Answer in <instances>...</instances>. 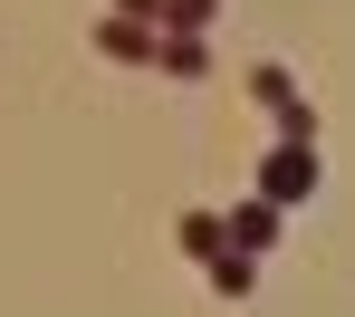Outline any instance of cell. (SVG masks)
Masks as SVG:
<instances>
[{"instance_id":"obj_9","label":"cell","mask_w":355,"mask_h":317,"mask_svg":"<svg viewBox=\"0 0 355 317\" xmlns=\"http://www.w3.org/2000/svg\"><path fill=\"white\" fill-rule=\"evenodd\" d=\"M125 19H154V29H164V0H116Z\"/></svg>"},{"instance_id":"obj_3","label":"cell","mask_w":355,"mask_h":317,"mask_svg":"<svg viewBox=\"0 0 355 317\" xmlns=\"http://www.w3.org/2000/svg\"><path fill=\"white\" fill-rule=\"evenodd\" d=\"M231 250H250V259L279 250V202H269V192H250V202L231 212Z\"/></svg>"},{"instance_id":"obj_1","label":"cell","mask_w":355,"mask_h":317,"mask_svg":"<svg viewBox=\"0 0 355 317\" xmlns=\"http://www.w3.org/2000/svg\"><path fill=\"white\" fill-rule=\"evenodd\" d=\"M317 183H327V164H317V144H288V135H279V144H269V164H259V192H269V202L288 212V202H307Z\"/></svg>"},{"instance_id":"obj_6","label":"cell","mask_w":355,"mask_h":317,"mask_svg":"<svg viewBox=\"0 0 355 317\" xmlns=\"http://www.w3.org/2000/svg\"><path fill=\"white\" fill-rule=\"evenodd\" d=\"M154 67H164V77H211V49H202V39H182V29H164Z\"/></svg>"},{"instance_id":"obj_5","label":"cell","mask_w":355,"mask_h":317,"mask_svg":"<svg viewBox=\"0 0 355 317\" xmlns=\"http://www.w3.org/2000/svg\"><path fill=\"white\" fill-rule=\"evenodd\" d=\"M250 96H259L269 116H288V106H307V96H297V77H288L279 58H259V67H250Z\"/></svg>"},{"instance_id":"obj_8","label":"cell","mask_w":355,"mask_h":317,"mask_svg":"<svg viewBox=\"0 0 355 317\" xmlns=\"http://www.w3.org/2000/svg\"><path fill=\"white\" fill-rule=\"evenodd\" d=\"M221 19V0H164V29H182V39H202Z\"/></svg>"},{"instance_id":"obj_4","label":"cell","mask_w":355,"mask_h":317,"mask_svg":"<svg viewBox=\"0 0 355 317\" xmlns=\"http://www.w3.org/2000/svg\"><path fill=\"white\" fill-rule=\"evenodd\" d=\"M173 241H182V259H202V269H211V259L231 250V212H182Z\"/></svg>"},{"instance_id":"obj_2","label":"cell","mask_w":355,"mask_h":317,"mask_svg":"<svg viewBox=\"0 0 355 317\" xmlns=\"http://www.w3.org/2000/svg\"><path fill=\"white\" fill-rule=\"evenodd\" d=\"M87 39H96V58H116V67H154V49H164V29L154 19H125V10H106Z\"/></svg>"},{"instance_id":"obj_7","label":"cell","mask_w":355,"mask_h":317,"mask_svg":"<svg viewBox=\"0 0 355 317\" xmlns=\"http://www.w3.org/2000/svg\"><path fill=\"white\" fill-rule=\"evenodd\" d=\"M202 279H211L221 298H250V289H259V259H250V250H221L211 269H202Z\"/></svg>"}]
</instances>
